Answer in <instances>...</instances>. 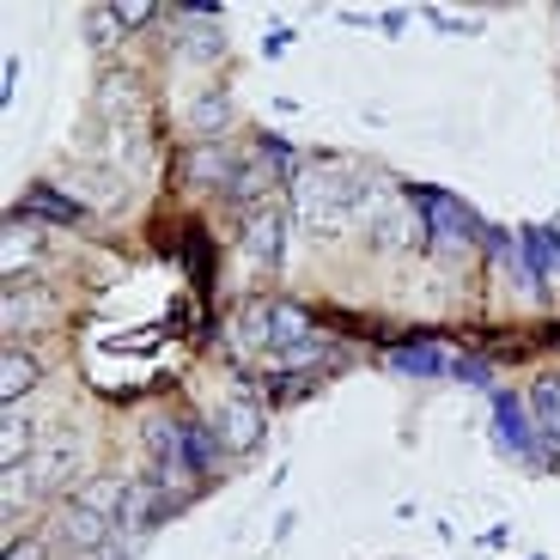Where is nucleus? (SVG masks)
Listing matches in <instances>:
<instances>
[{
  "mask_svg": "<svg viewBox=\"0 0 560 560\" xmlns=\"http://www.w3.org/2000/svg\"><path fill=\"white\" fill-rule=\"evenodd\" d=\"M365 220H372V244H378L384 256H420L433 244L420 208H402V201H384V208H372Z\"/></svg>",
  "mask_w": 560,
  "mask_h": 560,
  "instance_id": "obj_1",
  "label": "nucleus"
},
{
  "mask_svg": "<svg viewBox=\"0 0 560 560\" xmlns=\"http://www.w3.org/2000/svg\"><path fill=\"white\" fill-rule=\"evenodd\" d=\"M493 445L505 451V457H530L536 451V420H530V402L524 396H493Z\"/></svg>",
  "mask_w": 560,
  "mask_h": 560,
  "instance_id": "obj_2",
  "label": "nucleus"
},
{
  "mask_svg": "<svg viewBox=\"0 0 560 560\" xmlns=\"http://www.w3.org/2000/svg\"><path fill=\"white\" fill-rule=\"evenodd\" d=\"M415 196L427 201V220H433V232H445V238H463V244H488L493 238L457 196H439V189H415Z\"/></svg>",
  "mask_w": 560,
  "mask_h": 560,
  "instance_id": "obj_3",
  "label": "nucleus"
},
{
  "mask_svg": "<svg viewBox=\"0 0 560 560\" xmlns=\"http://www.w3.org/2000/svg\"><path fill=\"white\" fill-rule=\"evenodd\" d=\"M104 536H110V518L104 512H92V505L68 500L56 512V542L73 548V555H92V548H104Z\"/></svg>",
  "mask_w": 560,
  "mask_h": 560,
  "instance_id": "obj_4",
  "label": "nucleus"
},
{
  "mask_svg": "<svg viewBox=\"0 0 560 560\" xmlns=\"http://www.w3.org/2000/svg\"><path fill=\"white\" fill-rule=\"evenodd\" d=\"M220 439H225V457H238V451H256V439H262V408L250 402V396H232V402L220 408Z\"/></svg>",
  "mask_w": 560,
  "mask_h": 560,
  "instance_id": "obj_5",
  "label": "nucleus"
},
{
  "mask_svg": "<svg viewBox=\"0 0 560 560\" xmlns=\"http://www.w3.org/2000/svg\"><path fill=\"white\" fill-rule=\"evenodd\" d=\"M244 250H250L256 268H280V250H287V213L280 208H256L250 232H244Z\"/></svg>",
  "mask_w": 560,
  "mask_h": 560,
  "instance_id": "obj_6",
  "label": "nucleus"
},
{
  "mask_svg": "<svg viewBox=\"0 0 560 560\" xmlns=\"http://www.w3.org/2000/svg\"><path fill=\"white\" fill-rule=\"evenodd\" d=\"M518 244L530 250L524 262H530V275L542 280V287H548V280H560V232H555V225H524Z\"/></svg>",
  "mask_w": 560,
  "mask_h": 560,
  "instance_id": "obj_7",
  "label": "nucleus"
},
{
  "mask_svg": "<svg viewBox=\"0 0 560 560\" xmlns=\"http://www.w3.org/2000/svg\"><path fill=\"white\" fill-rule=\"evenodd\" d=\"M220 457H225V439H220V427H201V420H183V469H220Z\"/></svg>",
  "mask_w": 560,
  "mask_h": 560,
  "instance_id": "obj_8",
  "label": "nucleus"
},
{
  "mask_svg": "<svg viewBox=\"0 0 560 560\" xmlns=\"http://www.w3.org/2000/svg\"><path fill=\"white\" fill-rule=\"evenodd\" d=\"M390 372L396 378H439V372H451V353L433 348V341H408V348L390 353Z\"/></svg>",
  "mask_w": 560,
  "mask_h": 560,
  "instance_id": "obj_9",
  "label": "nucleus"
},
{
  "mask_svg": "<svg viewBox=\"0 0 560 560\" xmlns=\"http://www.w3.org/2000/svg\"><path fill=\"white\" fill-rule=\"evenodd\" d=\"M37 378H43L37 360H31L25 348H13V341H7V353H0V402H7V408L25 402V390H31Z\"/></svg>",
  "mask_w": 560,
  "mask_h": 560,
  "instance_id": "obj_10",
  "label": "nucleus"
},
{
  "mask_svg": "<svg viewBox=\"0 0 560 560\" xmlns=\"http://www.w3.org/2000/svg\"><path fill=\"white\" fill-rule=\"evenodd\" d=\"M232 177H238V159L225 147H196L189 153V183L196 189H232Z\"/></svg>",
  "mask_w": 560,
  "mask_h": 560,
  "instance_id": "obj_11",
  "label": "nucleus"
},
{
  "mask_svg": "<svg viewBox=\"0 0 560 560\" xmlns=\"http://www.w3.org/2000/svg\"><path fill=\"white\" fill-rule=\"evenodd\" d=\"M530 420H536V439L560 457V378H542L530 390Z\"/></svg>",
  "mask_w": 560,
  "mask_h": 560,
  "instance_id": "obj_12",
  "label": "nucleus"
},
{
  "mask_svg": "<svg viewBox=\"0 0 560 560\" xmlns=\"http://www.w3.org/2000/svg\"><path fill=\"white\" fill-rule=\"evenodd\" d=\"M232 341L244 353H268L275 348V305H244L238 323H232Z\"/></svg>",
  "mask_w": 560,
  "mask_h": 560,
  "instance_id": "obj_13",
  "label": "nucleus"
},
{
  "mask_svg": "<svg viewBox=\"0 0 560 560\" xmlns=\"http://www.w3.org/2000/svg\"><path fill=\"white\" fill-rule=\"evenodd\" d=\"M311 348V311L305 305H275V348L268 353H299Z\"/></svg>",
  "mask_w": 560,
  "mask_h": 560,
  "instance_id": "obj_14",
  "label": "nucleus"
},
{
  "mask_svg": "<svg viewBox=\"0 0 560 560\" xmlns=\"http://www.w3.org/2000/svg\"><path fill=\"white\" fill-rule=\"evenodd\" d=\"M31 213H37V220H61V225H80V220H85V213L73 208L68 196L43 189V183H37V189H25V201H19V220H31Z\"/></svg>",
  "mask_w": 560,
  "mask_h": 560,
  "instance_id": "obj_15",
  "label": "nucleus"
},
{
  "mask_svg": "<svg viewBox=\"0 0 560 560\" xmlns=\"http://www.w3.org/2000/svg\"><path fill=\"white\" fill-rule=\"evenodd\" d=\"M275 171H280V165H262V159H238V177H232V189H225V196H232V201H262L268 189H275Z\"/></svg>",
  "mask_w": 560,
  "mask_h": 560,
  "instance_id": "obj_16",
  "label": "nucleus"
},
{
  "mask_svg": "<svg viewBox=\"0 0 560 560\" xmlns=\"http://www.w3.org/2000/svg\"><path fill=\"white\" fill-rule=\"evenodd\" d=\"M0 457H7V469H25L37 451H31V420L25 415H13L7 408V427H0Z\"/></svg>",
  "mask_w": 560,
  "mask_h": 560,
  "instance_id": "obj_17",
  "label": "nucleus"
},
{
  "mask_svg": "<svg viewBox=\"0 0 560 560\" xmlns=\"http://www.w3.org/2000/svg\"><path fill=\"white\" fill-rule=\"evenodd\" d=\"M31 256H37V232H31L25 220H7V275H13V268H25Z\"/></svg>",
  "mask_w": 560,
  "mask_h": 560,
  "instance_id": "obj_18",
  "label": "nucleus"
},
{
  "mask_svg": "<svg viewBox=\"0 0 560 560\" xmlns=\"http://www.w3.org/2000/svg\"><path fill=\"white\" fill-rule=\"evenodd\" d=\"M80 505H92V512L116 518V512H122V481H85V488H80Z\"/></svg>",
  "mask_w": 560,
  "mask_h": 560,
  "instance_id": "obj_19",
  "label": "nucleus"
},
{
  "mask_svg": "<svg viewBox=\"0 0 560 560\" xmlns=\"http://www.w3.org/2000/svg\"><path fill=\"white\" fill-rule=\"evenodd\" d=\"M189 122H196V135H220V128L232 122V110H225V98L213 92V98H201L196 110H189Z\"/></svg>",
  "mask_w": 560,
  "mask_h": 560,
  "instance_id": "obj_20",
  "label": "nucleus"
},
{
  "mask_svg": "<svg viewBox=\"0 0 560 560\" xmlns=\"http://www.w3.org/2000/svg\"><path fill=\"white\" fill-rule=\"evenodd\" d=\"M85 37L98 43V49L122 37V19H116V7H92V13H85Z\"/></svg>",
  "mask_w": 560,
  "mask_h": 560,
  "instance_id": "obj_21",
  "label": "nucleus"
},
{
  "mask_svg": "<svg viewBox=\"0 0 560 560\" xmlns=\"http://www.w3.org/2000/svg\"><path fill=\"white\" fill-rule=\"evenodd\" d=\"M147 13H159V7H147V0H122V7H116V19H122V31L147 25Z\"/></svg>",
  "mask_w": 560,
  "mask_h": 560,
  "instance_id": "obj_22",
  "label": "nucleus"
},
{
  "mask_svg": "<svg viewBox=\"0 0 560 560\" xmlns=\"http://www.w3.org/2000/svg\"><path fill=\"white\" fill-rule=\"evenodd\" d=\"M451 372H457L463 384H488L493 372H488V360H451Z\"/></svg>",
  "mask_w": 560,
  "mask_h": 560,
  "instance_id": "obj_23",
  "label": "nucleus"
},
{
  "mask_svg": "<svg viewBox=\"0 0 560 560\" xmlns=\"http://www.w3.org/2000/svg\"><path fill=\"white\" fill-rule=\"evenodd\" d=\"M7 560H49L43 542H7Z\"/></svg>",
  "mask_w": 560,
  "mask_h": 560,
  "instance_id": "obj_24",
  "label": "nucleus"
},
{
  "mask_svg": "<svg viewBox=\"0 0 560 560\" xmlns=\"http://www.w3.org/2000/svg\"><path fill=\"white\" fill-rule=\"evenodd\" d=\"M13 85H19V56H7V68H0V92L13 98Z\"/></svg>",
  "mask_w": 560,
  "mask_h": 560,
  "instance_id": "obj_25",
  "label": "nucleus"
},
{
  "mask_svg": "<svg viewBox=\"0 0 560 560\" xmlns=\"http://www.w3.org/2000/svg\"><path fill=\"white\" fill-rule=\"evenodd\" d=\"M402 25H408V13H384V19H378V31H384V37H396Z\"/></svg>",
  "mask_w": 560,
  "mask_h": 560,
  "instance_id": "obj_26",
  "label": "nucleus"
}]
</instances>
